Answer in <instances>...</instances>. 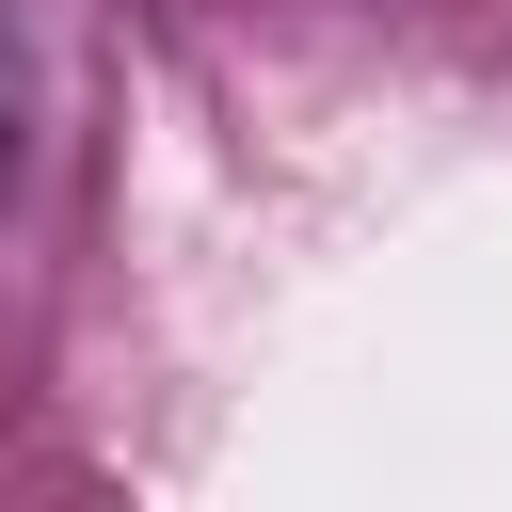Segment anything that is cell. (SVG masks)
Instances as JSON below:
<instances>
[{
	"instance_id": "1",
	"label": "cell",
	"mask_w": 512,
	"mask_h": 512,
	"mask_svg": "<svg viewBox=\"0 0 512 512\" xmlns=\"http://www.w3.org/2000/svg\"><path fill=\"white\" fill-rule=\"evenodd\" d=\"M16 144H32V32H16V0H0V192H16Z\"/></svg>"
}]
</instances>
